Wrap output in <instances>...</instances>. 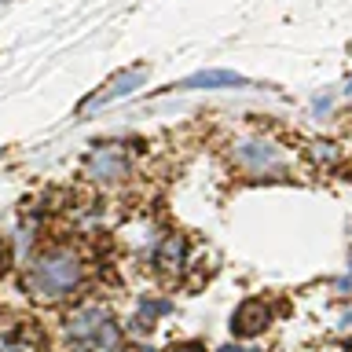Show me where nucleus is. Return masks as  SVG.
<instances>
[{
    "mask_svg": "<svg viewBox=\"0 0 352 352\" xmlns=\"http://www.w3.org/2000/svg\"><path fill=\"white\" fill-rule=\"evenodd\" d=\"M242 85H246V77L235 70H206V74L187 77L180 88H242Z\"/></svg>",
    "mask_w": 352,
    "mask_h": 352,
    "instance_id": "nucleus-6",
    "label": "nucleus"
},
{
    "mask_svg": "<svg viewBox=\"0 0 352 352\" xmlns=\"http://www.w3.org/2000/svg\"><path fill=\"white\" fill-rule=\"evenodd\" d=\"M235 165L246 169L250 176H279L286 169V154L275 143L242 140V143H235Z\"/></svg>",
    "mask_w": 352,
    "mask_h": 352,
    "instance_id": "nucleus-3",
    "label": "nucleus"
},
{
    "mask_svg": "<svg viewBox=\"0 0 352 352\" xmlns=\"http://www.w3.org/2000/svg\"><path fill=\"white\" fill-rule=\"evenodd\" d=\"M220 352H250V349H239V345H228V349H220Z\"/></svg>",
    "mask_w": 352,
    "mask_h": 352,
    "instance_id": "nucleus-11",
    "label": "nucleus"
},
{
    "mask_svg": "<svg viewBox=\"0 0 352 352\" xmlns=\"http://www.w3.org/2000/svg\"><path fill=\"white\" fill-rule=\"evenodd\" d=\"M180 261H184V239L180 235H173V239H165V246L158 253V268H180Z\"/></svg>",
    "mask_w": 352,
    "mask_h": 352,
    "instance_id": "nucleus-8",
    "label": "nucleus"
},
{
    "mask_svg": "<svg viewBox=\"0 0 352 352\" xmlns=\"http://www.w3.org/2000/svg\"><path fill=\"white\" fill-rule=\"evenodd\" d=\"M173 352H202V345H180V349H173Z\"/></svg>",
    "mask_w": 352,
    "mask_h": 352,
    "instance_id": "nucleus-10",
    "label": "nucleus"
},
{
    "mask_svg": "<svg viewBox=\"0 0 352 352\" xmlns=\"http://www.w3.org/2000/svg\"><path fill=\"white\" fill-rule=\"evenodd\" d=\"M0 352H33V338L26 330H4L0 334Z\"/></svg>",
    "mask_w": 352,
    "mask_h": 352,
    "instance_id": "nucleus-9",
    "label": "nucleus"
},
{
    "mask_svg": "<svg viewBox=\"0 0 352 352\" xmlns=\"http://www.w3.org/2000/svg\"><path fill=\"white\" fill-rule=\"evenodd\" d=\"M140 81H143V70H129V74H121L118 81H110V85H107V92H99L96 99H88V107H103V103H110L114 96H129Z\"/></svg>",
    "mask_w": 352,
    "mask_h": 352,
    "instance_id": "nucleus-7",
    "label": "nucleus"
},
{
    "mask_svg": "<svg viewBox=\"0 0 352 352\" xmlns=\"http://www.w3.org/2000/svg\"><path fill=\"white\" fill-rule=\"evenodd\" d=\"M85 169L92 180H121V176L129 173V154H125V147H118V143H99V147L88 154Z\"/></svg>",
    "mask_w": 352,
    "mask_h": 352,
    "instance_id": "nucleus-4",
    "label": "nucleus"
},
{
    "mask_svg": "<svg viewBox=\"0 0 352 352\" xmlns=\"http://www.w3.org/2000/svg\"><path fill=\"white\" fill-rule=\"evenodd\" d=\"M66 334H70L74 345L92 349V352H110L118 345V323L107 308H77V312L66 319Z\"/></svg>",
    "mask_w": 352,
    "mask_h": 352,
    "instance_id": "nucleus-2",
    "label": "nucleus"
},
{
    "mask_svg": "<svg viewBox=\"0 0 352 352\" xmlns=\"http://www.w3.org/2000/svg\"><path fill=\"white\" fill-rule=\"evenodd\" d=\"M345 92H352V77H349V85H345Z\"/></svg>",
    "mask_w": 352,
    "mask_h": 352,
    "instance_id": "nucleus-12",
    "label": "nucleus"
},
{
    "mask_svg": "<svg viewBox=\"0 0 352 352\" xmlns=\"http://www.w3.org/2000/svg\"><path fill=\"white\" fill-rule=\"evenodd\" d=\"M77 283H81V257L74 250L41 253L26 272V290L37 301H63L77 290Z\"/></svg>",
    "mask_w": 352,
    "mask_h": 352,
    "instance_id": "nucleus-1",
    "label": "nucleus"
},
{
    "mask_svg": "<svg viewBox=\"0 0 352 352\" xmlns=\"http://www.w3.org/2000/svg\"><path fill=\"white\" fill-rule=\"evenodd\" d=\"M264 327H268V308H264V301H257V297H253V301H242L231 330H235L239 338H253V334H261Z\"/></svg>",
    "mask_w": 352,
    "mask_h": 352,
    "instance_id": "nucleus-5",
    "label": "nucleus"
}]
</instances>
